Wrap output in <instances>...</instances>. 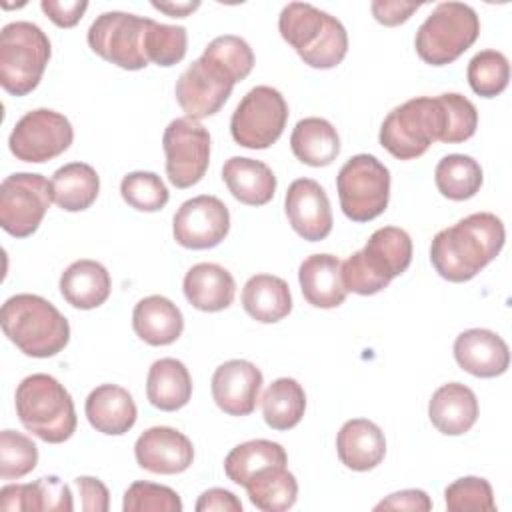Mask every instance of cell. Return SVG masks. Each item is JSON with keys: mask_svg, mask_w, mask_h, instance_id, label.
Returning <instances> with one entry per match:
<instances>
[{"mask_svg": "<svg viewBox=\"0 0 512 512\" xmlns=\"http://www.w3.org/2000/svg\"><path fill=\"white\" fill-rule=\"evenodd\" d=\"M506 230L492 212H474L440 230L430 244V262L448 282H468L502 250Z\"/></svg>", "mask_w": 512, "mask_h": 512, "instance_id": "6da1fadb", "label": "cell"}, {"mask_svg": "<svg viewBox=\"0 0 512 512\" xmlns=\"http://www.w3.org/2000/svg\"><path fill=\"white\" fill-rule=\"evenodd\" d=\"M6 338L32 358H50L70 340V324L60 310L38 294L10 296L0 310Z\"/></svg>", "mask_w": 512, "mask_h": 512, "instance_id": "7a4b0ae2", "label": "cell"}, {"mask_svg": "<svg viewBox=\"0 0 512 512\" xmlns=\"http://www.w3.org/2000/svg\"><path fill=\"white\" fill-rule=\"evenodd\" d=\"M278 30L304 64L316 70L338 66L348 52L344 24L306 2L286 4L278 16Z\"/></svg>", "mask_w": 512, "mask_h": 512, "instance_id": "3957f363", "label": "cell"}, {"mask_svg": "<svg viewBox=\"0 0 512 512\" xmlns=\"http://www.w3.org/2000/svg\"><path fill=\"white\" fill-rule=\"evenodd\" d=\"M412 262V238L396 226L372 232L366 246L342 262V282L348 292L372 296L384 290Z\"/></svg>", "mask_w": 512, "mask_h": 512, "instance_id": "277c9868", "label": "cell"}, {"mask_svg": "<svg viewBox=\"0 0 512 512\" xmlns=\"http://www.w3.org/2000/svg\"><path fill=\"white\" fill-rule=\"evenodd\" d=\"M22 426L48 444H62L76 432V410L70 392L50 374L26 376L14 394Z\"/></svg>", "mask_w": 512, "mask_h": 512, "instance_id": "5b68a950", "label": "cell"}, {"mask_svg": "<svg viewBox=\"0 0 512 512\" xmlns=\"http://www.w3.org/2000/svg\"><path fill=\"white\" fill-rule=\"evenodd\" d=\"M446 134V112L440 96H418L388 112L378 140L398 160L422 156L432 142Z\"/></svg>", "mask_w": 512, "mask_h": 512, "instance_id": "8992f818", "label": "cell"}, {"mask_svg": "<svg viewBox=\"0 0 512 512\" xmlns=\"http://www.w3.org/2000/svg\"><path fill=\"white\" fill-rule=\"evenodd\" d=\"M52 56L44 30L32 22L16 20L0 32V84L12 96L30 94L42 80Z\"/></svg>", "mask_w": 512, "mask_h": 512, "instance_id": "52a82bcc", "label": "cell"}, {"mask_svg": "<svg viewBox=\"0 0 512 512\" xmlns=\"http://www.w3.org/2000/svg\"><path fill=\"white\" fill-rule=\"evenodd\" d=\"M480 18L464 2H440L420 24L414 40L416 54L430 66L458 60L478 38Z\"/></svg>", "mask_w": 512, "mask_h": 512, "instance_id": "ba28073f", "label": "cell"}, {"mask_svg": "<svg viewBox=\"0 0 512 512\" xmlns=\"http://www.w3.org/2000/svg\"><path fill=\"white\" fill-rule=\"evenodd\" d=\"M340 208L352 222L378 218L390 200V172L372 154H356L336 176Z\"/></svg>", "mask_w": 512, "mask_h": 512, "instance_id": "9c48e42d", "label": "cell"}, {"mask_svg": "<svg viewBox=\"0 0 512 512\" xmlns=\"http://www.w3.org/2000/svg\"><path fill=\"white\" fill-rule=\"evenodd\" d=\"M288 104L272 86H256L244 94L230 118V134L236 144L250 150L270 148L284 132Z\"/></svg>", "mask_w": 512, "mask_h": 512, "instance_id": "30bf717a", "label": "cell"}, {"mask_svg": "<svg viewBox=\"0 0 512 512\" xmlns=\"http://www.w3.org/2000/svg\"><path fill=\"white\" fill-rule=\"evenodd\" d=\"M148 18L130 12H102L88 28V46L94 54L122 70L148 66L144 54V32Z\"/></svg>", "mask_w": 512, "mask_h": 512, "instance_id": "8fae6325", "label": "cell"}, {"mask_svg": "<svg viewBox=\"0 0 512 512\" xmlns=\"http://www.w3.org/2000/svg\"><path fill=\"white\" fill-rule=\"evenodd\" d=\"M52 200V186L42 174L16 172L0 184V226L14 238L32 236Z\"/></svg>", "mask_w": 512, "mask_h": 512, "instance_id": "7c38bea8", "label": "cell"}, {"mask_svg": "<svg viewBox=\"0 0 512 512\" xmlns=\"http://www.w3.org/2000/svg\"><path fill=\"white\" fill-rule=\"evenodd\" d=\"M74 130L70 120L50 108L26 112L10 132L8 146L16 160L46 162L70 148Z\"/></svg>", "mask_w": 512, "mask_h": 512, "instance_id": "4fadbf2b", "label": "cell"}, {"mask_svg": "<svg viewBox=\"0 0 512 512\" xmlns=\"http://www.w3.org/2000/svg\"><path fill=\"white\" fill-rule=\"evenodd\" d=\"M166 174L176 188L198 184L210 164V134L192 118H174L162 136Z\"/></svg>", "mask_w": 512, "mask_h": 512, "instance_id": "5bb4252c", "label": "cell"}, {"mask_svg": "<svg viewBox=\"0 0 512 512\" xmlns=\"http://www.w3.org/2000/svg\"><path fill=\"white\" fill-rule=\"evenodd\" d=\"M234 80L210 58L200 56L176 80V100L186 118L202 120L216 114L232 94Z\"/></svg>", "mask_w": 512, "mask_h": 512, "instance_id": "9a60e30c", "label": "cell"}, {"mask_svg": "<svg viewBox=\"0 0 512 512\" xmlns=\"http://www.w3.org/2000/svg\"><path fill=\"white\" fill-rule=\"evenodd\" d=\"M230 230L226 204L210 194H200L180 204L172 218L174 240L182 248L208 250L218 246Z\"/></svg>", "mask_w": 512, "mask_h": 512, "instance_id": "2e32d148", "label": "cell"}, {"mask_svg": "<svg viewBox=\"0 0 512 512\" xmlns=\"http://www.w3.org/2000/svg\"><path fill=\"white\" fill-rule=\"evenodd\" d=\"M284 210L292 230L308 242H320L332 232L330 200L312 178H298L288 186Z\"/></svg>", "mask_w": 512, "mask_h": 512, "instance_id": "e0dca14e", "label": "cell"}, {"mask_svg": "<svg viewBox=\"0 0 512 512\" xmlns=\"http://www.w3.org/2000/svg\"><path fill=\"white\" fill-rule=\"evenodd\" d=\"M262 382L264 378L256 364L234 358L214 370L212 398L224 414L248 416L258 404Z\"/></svg>", "mask_w": 512, "mask_h": 512, "instance_id": "ac0fdd59", "label": "cell"}, {"mask_svg": "<svg viewBox=\"0 0 512 512\" xmlns=\"http://www.w3.org/2000/svg\"><path fill=\"white\" fill-rule=\"evenodd\" d=\"M134 456L140 468L152 474H180L194 460L190 438L170 426H152L144 430L136 444Z\"/></svg>", "mask_w": 512, "mask_h": 512, "instance_id": "d6986e66", "label": "cell"}, {"mask_svg": "<svg viewBox=\"0 0 512 512\" xmlns=\"http://www.w3.org/2000/svg\"><path fill=\"white\" fill-rule=\"evenodd\" d=\"M454 358L476 378H496L510 366V350L502 336L488 328H470L456 336Z\"/></svg>", "mask_w": 512, "mask_h": 512, "instance_id": "ffe728a7", "label": "cell"}, {"mask_svg": "<svg viewBox=\"0 0 512 512\" xmlns=\"http://www.w3.org/2000/svg\"><path fill=\"white\" fill-rule=\"evenodd\" d=\"M84 412L90 426L108 436L126 434L138 418V408L132 394L118 384L96 386L86 398Z\"/></svg>", "mask_w": 512, "mask_h": 512, "instance_id": "44dd1931", "label": "cell"}, {"mask_svg": "<svg viewBox=\"0 0 512 512\" xmlns=\"http://www.w3.org/2000/svg\"><path fill=\"white\" fill-rule=\"evenodd\" d=\"M300 290L314 308L340 306L348 290L342 282V260L334 254H312L302 260L298 268Z\"/></svg>", "mask_w": 512, "mask_h": 512, "instance_id": "7402d4cb", "label": "cell"}, {"mask_svg": "<svg viewBox=\"0 0 512 512\" xmlns=\"http://www.w3.org/2000/svg\"><path fill=\"white\" fill-rule=\"evenodd\" d=\"M4 512H72V492L58 476H42L28 484H6L0 490Z\"/></svg>", "mask_w": 512, "mask_h": 512, "instance_id": "603a6c76", "label": "cell"}, {"mask_svg": "<svg viewBox=\"0 0 512 512\" xmlns=\"http://www.w3.org/2000/svg\"><path fill=\"white\" fill-rule=\"evenodd\" d=\"M336 452L346 468L368 472L386 456L384 432L372 420L352 418L342 424L336 436Z\"/></svg>", "mask_w": 512, "mask_h": 512, "instance_id": "cb8c5ba5", "label": "cell"}, {"mask_svg": "<svg viewBox=\"0 0 512 512\" xmlns=\"http://www.w3.org/2000/svg\"><path fill=\"white\" fill-rule=\"evenodd\" d=\"M428 418L438 432L460 436L478 420L476 394L460 382L442 384L428 402Z\"/></svg>", "mask_w": 512, "mask_h": 512, "instance_id": "d4e9b609", "label": "cell"}, {"mask_svg": "<svg viewBox=\"0 0 512 512\" xmlns=\"http://www.w3.org/2000/svg\"><path fill=\"white\" fill-rule=\"evenodd\" d=\"M182 290L186 300L196 310L220 312L234 302L236 282L224 266L214 262H200L186 272Z\"/></svg>", "mask_w": 512, "mask_h": 512, "instance_id": "484cf974", "label": "cell"}, {"mask_svg": "<svg viewBox=\"0 0 512 512\" xmlns=\"http://www.w3.org/2000/svg\"><path fill=\"white\" fill-rule=\"evenodd\" d=\"M132 328L146 344L168 346L180 338L184 330V316L170 298L152 294L134 306Z\"/></svg>", "mask_w": 512, "mask_h": 512, "instance_id": "4316f807", "label": "cell"}, {"mask_svg": "<svg viewBox=\"0 0 512 512\" xmlns=\"http://www.w3.org/2000/svg\"><path fill=\"white\" fill-rule=\"evenodd\" d=\"M222 180L230 194L246 206H264L274 198L276 176L268 164L254 158L232 156L222 166Z\"/></svg>", "mask_w": 512, "mask_h": 512, "instance_id": "83f0119b", "label": "cell"}, {"mask_svg": "<svg viewBox=\"0 0 512 512\" xmlns=\"http://www.w3.org/2000/svg\"><path fill=\"white\" fill-rule=\"evenodd\" d=\"M60 294L62 298L78 308L92 310L102 306L112 290V280L108 270L90 258L72 262L60 276Z\"/></svg>", "mask_w": 512, "mask_h": 512, "instance_id": "f1b7e54d", "label": "cell"}, {"mask_svg": "<svg viewBox=\"0 0 512 512\" xmlns=\"http://www.w3.org/2000/svg\"><path fill=\"white\" fill-rule=\"evenodd\" d=\"M148 402L164 412H176L190 402L192 376L184 362L160 358L152 362L146 378Z\"/></svg>", "mask_w": 512, "mask_h": 512, "instance_id": "f546056e", "label": "cell"}, {"mask_svg": "<svg viewBox=\"0 0 512 512\" xmlns=\"http://www.w3.org/2000/svg\"><path fill=\"white\" fill-rule=\"evenodd\" d=\"M242 306L256 322H280L292 310L290 286L280 276L256 274L242 288Z\"/></svg>", "mask_w": 512, "mask_h": 512, "instance_id": "4dcf8cb0", "label": "cell"}, {"mask_svg": "<svg viewBox=\"0 0 512 512\" xmlns=\"http://www.w3.org/2000/svg\"><path fill=\"white\" fill-rule=\"evenodd\" d=\"M290 148L294 156L308 166H328L340 154V136L336 128L318 116L302 118L290 134Z\"/></svg>", "mask_w": 512, "mask_h": 512, "instance_id": "1f68e13d", "label": "cell"}, {"mask_svg": "<svg viewBox=\"0 0 512 512\" xmlns=\"http://www.w3.org/2000/svg\"><path fill=\"white\" fill-rule=\"evenodd\" d=\"M50 186L56 206L66 212H82L96 202L100 192V178L90 164L70 162L52 174Z\"/></svg>", "mask_w": 512, "mask_h": 512, "instance_id": "d6a6232c", "label": "cell"}, {"mask_svg": "<svg viewBox=\"0 0 512 512\" xmlns=\"http://www.w3.org/2000/svg\"><path fill=\"white\" fill-rule=\"evenodd\" d=\"M250 502L262 512H284L296 504L298 482L286 464H270L244 484Z\"/></svg>", "mask_w": 512, "mask_h": 512, "instance_id": "836d02e7", "label": "cell"}, {"mask_svg": "<svg viewBox=\"0 0 512 512\" xmlns=\"http://www.w3.org/2000/svg\"><path fill=\"white\" fill-rule=\"evenodd\" d=\"M262 416L272 430L294 428L306 410L304 388L294 378L274 380L262 394Z\"/></svg>", "mask_w": 512, "mask_h": 512, "instance_id": "e575fe53", "label": "cell"}, {"mask_svg": "<svg viewBox=\"0 0 512 512\" xmlns=\"http://www.w3.org/2000/svg\"><path fill=\"white\" fill-rule=\"evenodd\" d=\"M434 182L444 198L462 202L476 196L484 176L480 164L472 156L448 154L436 164Z\"/></svg>", "mask_w": 512, "mask_h": 512, "instance_id": "d590c367", "label": "cell"}, {"mask_svg": "<svg viewBox=\"0 0 512 512\" xmlns=\"http://www.w3.org/2000/svg\"><path fill=\"white\" fill-rule=\"evenodd\" d=\"M270 464H288L286 450L278 442L258 438L234 446L224 458V472L228 480L244 486L254 472Z\"/></svg>", "mask_w": 512, "mask_h": 512, "instance_id": "8d00e7d4", "label": "cell"}, {"mask_svg": "<svg viewBox=\"0 0 512 512\" xmlns=\"http://www.w3.org/2000/svg\"><path fill=\"white\" fill-rule=\"evenodd\" d=\"M468 84L482 98H496L510 80L508 58L498 50H480L468 62Z\"/></svg>", "mask_w": 512, "mask_h": 512, "instance_id": "74e56055", "label": "cell"}, {"mask_svg": "<svg viewBox=\"0 0 512 512\" xmlns=\"http://www.w3.org/2000/svg\"><path fill=\"white\" fill-rule=\"evenodd\" d=\"M188 48V34L184 26H170L160 24L148 18L146 32H144V54L148 62L158 66H174L186 56Z\"/></svg>", "mask_w": 512, "mask_h": 512, "instance_id": "f35d334b", "label": "cell"}, {"mask_svg": "<svg viewBox=\"0 0 512 512\" xmlns=\"http://www.w3.org/2000/svg\"><path fill=\"white\" fill-rule=\"evenodd\" d=\"M120 194L128 206L140 212H158L168 204L170 192L154 172L136 170L122 178Z\"/></svg>", "mask_w": 512, "mask_h": 512, "instance_id": "ab89813d", "label": "cell"}, {"mask_svg": "<svg viewBox=\"0 0 512 512\" xmlns=\"http://www.w3.org/2000/svg\"><path fill=\"white\" fill-rule=\"evenodd\" d=\"M202 56L216 62L234 82L244 80L254 68V52L250 44L234 34L216 36L208 42Z\"/></svg>", "mask_w": 512, "mask_h": 512, "instance_id": "60d3db41", "label": "cell"}, {"mask_svg": "<svg viewBox=\"0 0 512 512\" xmlns=\"http://www.w3.org/2000/svg\"><path fill=\"white\" fill-rule=\"evenodd\" d=\"M38 464V448L22 432L2 430L0 432V478L18 480L30 474Z\"/></svg>", "mask_w": 512, "mask_h": 512, "instance_id": "b9f144b4", "label": "cell"}, {"mask_svg": "<svg viewBox=\"0 0 512 512\" xmlns=\"http://www.w3.org/2000/svg\"><path fill=\"white\" fill-rule=\"evenodd\" d=\"M444 502L450 512H468V510L494 512L496 510L490 482L478 476H464L448 484L444 490Z\"/></svg>", "mask_w": 512, "mask_h": 512, "instance_id": "7bdbcfd3", "label": "cell"}, {"mask_svg": "<svg viewBox=\"0 0 512 512\" xmlns=\"http://www.w3.org/2000/svg\"><path fill=\"white\" fill-rule=\"evenodd\" d=\"M124 512H182V500L170 486L138 480L128 486L122 502Z\"/></svg>", "mask_w": 512, "mask_h": 512, "instance_id": "ee69618b", "label": "cell"}, {"mask_svg": "<svg viewBox=\"0 0 512 512\" xmlns=\"http://www.w3.org/2000/svg\"><path fill=\"white\" fill-rule=\"evenodd\" d=\"M440 98L446 112V134L442 142L458 144L472 138L478 128L476 106L458 92H446V94H440Z\"/></svg>", "mask_w": 512, "mask_h": 512, "instance_id": "f6af8a7d", "label": "cell"}, {"mask_svg": "<svg viewBox=\"0 0 512 512\" xmlns=\"http://www.w3.org/2000/svg\"><path fill=\"white\" fill-rule=\"evenodd\" d=\"M74 488L80 496V508L84 512H108L110 494L108 488L94 476H78L74 478Z\"/></svg>", "mask_w": 512, "mask_h": 512, "instance_id": "bcb514c9", "label": "cell"}, {"mask_svg": "<svg viewBox=\"0 0 512 512\" xmlns=\"http://www.w3.org/2000/svg\"><path fill=\"white\" fill-rule=\"evenodd\" d=\"M42 12L60 28H72L84 16L88 2L86 0H42Z\"/></svg>", "mask_w": 512, "mask_h": 512, "instance_id": "7dc6e473", "label": "cell"}, {"mask_svg": "<svg viewBox=\"0 0 512 512\" xmlns=\"http://www.w3.org/2000/svg\"><path fill=\"white\" fill-rule=\"evenodd\" d=\"M374 510H410V512H428L432 510V500L424 490H400L386 496L374 506Z\"/></svg>", "mask_w": 512, "mask_h": 512, "instance_id": "c3c4849f", "label": "cell"}, {"mask_svg": "<svg viewBox=\"0 0 512 512\" xmlns=\"http://www.w3.org/2000/svg\"><path fill=\"white\" fill-rule=\"evenodd\" d=\"M418 8H420L418 2H400V0H374L370 4L372 16L376 18V22L384 26L404 24Z\"/></svg>", "mask_w": 512, "mask_h": 512, "instance_id": "681fc988", "label": "cell"}, {"mask_svg": "<svg viewBox=\"0 0 512 512\" xmlns=\"http://www.w3.org/2000/svg\"><path fill=\"white\" fill-rule=\"evenodd\" d=\"M196 512H242V502L224 488H210L200 494Z\"/></svg>", "mask_w": 512, "mask_h": 512, "instance_id": "f907efd6", "label": "cell"}, {"mask_svg": "<svg viewBox=\"0 0 512 512\" xmlns=\"http://www.w3.org/2000/svg\"><path fill=\"white\" fill-rule=\"evenodd\" d=\"M152 6L172 18H184L200 8V2H152Z\"/></svg>", "mask_w": 512, "mask_h": 512, "instance_id": "816d5d0a", "label": "cell"}]
</instances>
